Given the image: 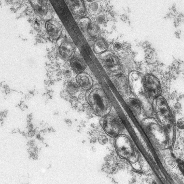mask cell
I'll return each mask as SVG.
<instances>
[{
  "label": "cell",
  "mask_w": 184,
  "mask_h": 184,
  "mask_svg": "<svg viewBox=\"0 0 184 184\" xmlns=\"http://www.w3.org/2000/svg\"><path fill=\"white\" fill-rule=\"evenodd\" d=\"M105 21V18L104 16L101 15L98 16L96 19V21L99 24H101L104 23Z\"/></svg>",
  "instance_id": "cell-14"
},
{
  "label": "cell",
  "mask_w": 184,
  "mask_h": 184,
  "mask_svg": "<svg viewBox=\"0 0 184 184\" xmlns=\"http://www.w3.org/2000/svg\"><path fill=\"white\" fill-rule=\"evenodd\" d=\"M72 12L77 16H83L86 13V8L83 0H65Z\"/></svg>",
  "instance_id": "cell-4"
},
{
  "label": "cell",
  "mask_w": 184,
  "mask_h": 184,
  "mask_svg": "<svg viewBox=\"0 0 184 184\" xmlns=\"http://www.w3.org/2000/svg\"><path fill=\"white\" fill-rule=\"evenodd\" d=\"M79 88V85L76 81H71L67 85V91L70 93L75 92L78 91Z\"/></svg>",
  "instance_id": "cell-12"
},
{
  "label": "cell",
  "mask_w": 184,
  "mask_h": 184,
  "mask_svg": "<svg viewBox=\"0 0 184 184\" xmlns=\"http://www.w3.org/2000/svg\"><path fill=\"white\" fill-rule=\"evenodd\" d=\"M144 86L147 93L151 97L156 98L161 93L160 83L158 79L153 75L148 74L144 79Z\"/></svg>",
  "instance_id": "cell-2"
},
{
  "label": "cell",
  "mask_w": 184,
  "mask_h": 184,
  "mask_svg": "<svg viewBox=\"0 0 184 184\" xmlns=\"http://www.w3.org/2000/svg\"><path fill=\"white\" fill-rule=\"evenodd\" d=\"M91 22V21L88 18H83L80 20L78 24L81 28L86 31L88 26Z\"/></svg>",
  "instance_id": "cell-13"
},
{
  "label": "cell",
  "mask_w": 184,
  "mask_h": 184,
  "mask_svg": "<svg viewBox=\"0 0 184 184\" xmlns=\"http://www.w3.org/2000/svg\"><path fill=\"white\" fill-rule=\"evenodd\" d=\"M117 81V88H118L120 91L122 92H124L125 89H127V84L126 80L124 77H118Z\"/></svg>",
  "instance_id": "cell-11"
},
{
  "label": "cell",
  "mask_w": 184,
  "mask_h": 184,
  "mask_svg": "<svg viewBox=\"0 0 184 184\" xmlns=\"http://www.w3.org/2000/svg\"><path fill=\"white\" fill-rule=\"evenodd\" d=\"M99 143L101 144H104L107 143L108 139L106 136L102 135L99 137Z\"/></svg>",
  "instance_id": "cell-15"
},
{
  "label": "cell",
  "mask_w": 184,
  "mask_h": 184,
  "mask_svg": "<svg viewBox=\"0 0 184 184\" xmlns=\"http://www.w3.org/2000/svg\"><path fill=\"white\" fill-rule=\"evenodd\" d=\"M87 33L92 37H98L100 32V28L98 25L96 23L90 22L86 30Z\"/></svg>",
  "instance_id": "cell-10"
},
{
  "label": "cell",
  "mask_w": 184,
  "mask_h": 184,
  "mask_svg": "<svg viewBox=\"0 0 184 184\" xmlns=\"http://www.w3.org/2000/svg\"><path fill=\"white\" fill-rule=\"evenodd\" d=\"M46 28L48 34L53 39H58L61 36L62 26L57 21L53 19L49 20L46 23Z\"/></svg>",
  "instance_id": "cell-3"
},
{
  "label": "cell",
  "mask_w": 184,
  "mask_h": 184,
  "mask_svg": "<svg viewBox=\"0 0 184 184\" xmlns=\"http://www.w3.org/2000/svg\"><path fill=\"white\" fill-rule=\"evenodd\" d=\"M108 49V45L104 39H97L93 46V50L96 54H100L105 52Z\"/></svg>",
  "instance_id": "cell-9"
},
{
  "label": "cell",
  "mask_w": 184,
  "mask_h": 184,
  "mask_svg": "<svg viewBox=\"0 0 184 184\" xmlns=\"http://www.w3.org/2000/svg\"><path fill=\"white\" fill-rule=\"evenodd\" d=\"M70 65L72 69L78 74L83 72L86 67L83 59L77 55L74 56L71 59Z\"/></svg>",
  "instance_id": "cell-7"
},
{
  "label": "cell",
  "mask_w": 184,
  "mask_h": 184,
  "mask_svg": "<svg viewBox=\"0 0 184 184\" xmlns=\"http://www.w3.org/2000/svg\"><path fill=\"white\" fill-rule=\"evenodd\" d=\"M60 54L65 58L72 55L74 51V47L71 42L65 41L63 42L59 48Z\"/></svg>",
  "instance_id": "cell-8"
},
{
  "label": "cell",
  "mask_w": 184,
  "mask_h": 184,
  "mask_svg": "<svg viewBox=\"0 0 184 184\" xmlns=\"http://www.w3.org/2000/svg\"><path fill=\"white\" fill-rule=\"evenodd\" d=\"M87 100L96 115L104 116L110 110V103L101 88H94L91 90L87 96Z\"/></svg>",
  "instance_id": "cell-1"
},
{
  "label": "cell",
  "mask_w": 184,
  "mask_h": 184,
  "mask_svg": "<svg viewBox=\"0 0 184 184\" xmlns=\"http://www.w3.org/2000/svg\"><path fill=\"white\" fill-rule=\"evenodd\" d=\"M102 60L104 64L108 69L113 72H117L120 65L117 59L113 54L109 53L103 56Z\"/></svg>",
  "instance_id": "cell-5"
},
{
  "label": "cell",
  "mask_w": 184,
  "mask_h": 184,
  "mask_svg": "<svg viewBox=\"0 0 184 184\" xmlns=\"http://www.w3.org/2000/svg\"><path fill=\"white\" fill-rule=\"evenodd\" d=\"M122 46L120 43L117 42L115 43L114 46V49L116 51H120L122 49Z\"/></svg>",
  "instance_id": "cell-16"
},
{
  "label": "cell",
  "mask_w": 184,
  "mask_h": 184,
  "mask_svg": "<svg viewBox=\"0 0 184 184\" xmlns=\"http://www.w3.org/2000/svg\"><path fill=\"white\" fill-rule=\"evenodd\" d=\"M87 1L89 2H92L93 1V0H87Z\"/></svg>",
  "instance_id": "cell-17"
},
{
  "label": "cell",
  "mask_w": 184,
  "mask_h": 184,
  "mask_svg": "<svg viewBox=\"0 0 184 184\" xmlns=\"http://www.w3.org/2000/svg\"><path fill=\"white\" fill-rule=\"evenodd\" d=\"M76 81L79 86L84 90L90 89L92 85V78L86 73H79L76 78Z\"/></svg>",
  "instance_id": "cell-6"
}]
</instances>
